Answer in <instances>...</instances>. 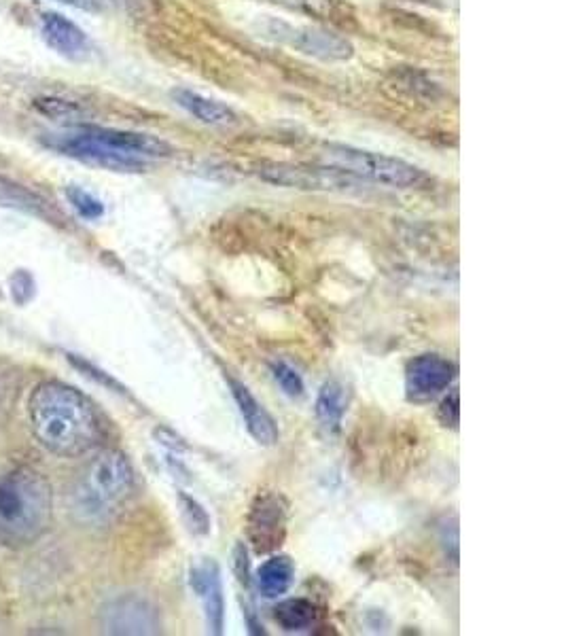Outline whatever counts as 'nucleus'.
I'll return each mask as SVG.
<instances>
[{"instance_id":"obj_1","label":"nucleus","mask_w":566,"mask_h":636,"mask_svg":"<svg viewBox=\"0 0 566 636\" xmlns=\"http://www.w3.org/2000/svg\"><path fill=\"white\" fill-rule=\"evenodd\" d=\"M30 429L39 444L58 456H81L102 439V420L77 388L41 382L28 399Z\"/></svg>"},{"instance_id":"obj_2","label":"nucleus","mask_w":566,"mask_h":636,"mask_svg":"<svg viewBox=\"0 0 566 636\" xmlns=\"http://www.w3.org/2000/svg\"><path fill=\"white\" fill-rule=\"evenodd\" d=\"M51 149L113 172H143L151 162L170 157L172 147L166 140L113 128L87 126L73 134L53 136L47 140Z\"/></svg>"},{"instance_id":"obj_3","label":"nucleus","mask_w":566,"mask_h":636,"mask_svg":"<svg viewBox=\"0 0 566 636\" xmlns=\"http://www.w3.org/2000/svg\"><path fill=\"white\" fill-rule=\"evenodd\" d=\"M53 490L28 465L0 467V547H24L51 524Z\"/></svg>"},{"instance_id":"obj_4","label":"nucleus","mask_w":566,"mask_h":636,"mask_svg":"<svg viewBox=\"0 0 566 636\" xmlns=\"http://www.w3.org/2000/svg\"><path fill=\"white\" fill-rule=\"evenodd\" d=\"M136 486V473L128 456L102 450L87 461L73 486V505L81 520L104 522L128 503Z\"/></svg>"},{"instance_id":"obj_5","label":"nucleus","mask_w":566,"mask_h":636,"mask_svg":"<svg viewBox=\"0 0 566 636\" xmlns=\"http://www.w3.org/2000/svg\"><path fill=\"white\" fill-rule=\"evenodd\" d=\"M323 159L329 166L340 168L357 179L380 183L388 187L412 189L427 181L424 172L399 157L371 153L350 145H325Z\"/></svg>"},{"instance_id":"obj_6","label":"nucleus","mask_w":566,"mask_h":636,"mask_svg":"<svg viewBox=\"0 0 566 636\" xmlns=\"http://www.w3.org/2000/svg\"><path fill=\"white\" fill-rule=\"evenodd\" d=\"M255 174L261 181L278 187L304 191H355L363 185L361 179L335 166H304V164H261Z\"/></svg>"},{"instance_id":"obj_7","label":"nucleus","mask_w":566,"mask_h":636,"mask_svg":"<svg viewBox=\"0 0 566 636\" xmlns=\"http://www.w3.org/2000/svg\"><path fill=\"white\" fill-rule=\"evenodd\" d=\"M100 624L109 634H157L162 630V617L149 598L123 594L102 607Z\"/></svg>"},{"instance_id":"obj_8","label":"nucleus","mask_w":566,"mask_h":636,"mask_svg":"<svg viewBox=\"0 0 566 636\" xmlns=\"http://www.w3.org/2000/svg\"><path fill=\"white\" fill-rule=\"evenodd\" d=\"M287 503L280 494L263 492L253 501L249 520V539L259 554L274 552L287 537Z\"/></svg>"},{"instance_id":"obj_9","label":"nucleus","mask_w":566,"mask_h":636,"mask_svg":"<svg viewBox=\"0 0 566 636\" xmlns=\"http://www.w3.org/2000/svg\"><path fill=\"white\" fill-rule=\"evenodd\" d=\"M456 378L452 361L439 355H420L405 367V395L414 403H424L444 393Z\"/></svg>"},{"instance_id":"obj_10","label":"nucleus","mask_w":566,"mask_h":636,"mask_svg":"<svg viewBox=\"0 0 566 636\" xmlns=\"http://www.w3.org/2000/svg\"><path fill=\"white\" fill-rule=\"evenodd\" d=\"M274 34H276L278 41L306 53V56L325 60V62L350 60L352 53H355L352 45L346 39H342L340 34L310 28V26H295L293 28V26L278 24L274 28Z\"/></svg>"},{"instance_id":"obj_11","label":"nucleus","mask_w":566,"mask_h":636,"mask_svg":"<svg viewBox=\"0 0 566 636\" xmlns=\"http://www.w3.org/2000/svg\"><path fill=\"white\" fill-rule=\"evenodd\" d=\"M229 391H232V397L238 405V412L246 424V431L251 433V437L261 446H274L280 433H278V424L272 418V414L263 408L261 401L246 388L240 380H236L234 376H225Z\"/></svg>"},{"instance_id":"obj_12","label":"nucleus","mask_w":566,"mask_h":636,"mask_svg":"<svg viewBox=\"0 0 566 636\" xmlns=\"http://www.w3.org/2000/svg\"><path fill=\"white\" fill-rule=\"evenodd\" d=\"M191 586L202 598L208 632L221 634L223 624H225V596H223L221 571L217 567V562L208 560V562L200 564V567L193 569Z\"/></svg>"},{"instance_id":"obj_13","label":"nucleus","mask_w":566,"mask_h":636,"mask_svg":"<svg viewBox=\"0 0 566 636\" xmlns=\"http://www.w3.org/2000/svg\"><path fill=\"white\" fill-rule=\"evenodd\" d=\"M0 206L26 212V215L39 217L47 223L64 221L62 212L53 208L51 202H47L39 193L30 191L28 187L7 179V176H0Z\"/></svg>"},{"instance_id":"obj_14","label":"nucleus","mask_w":566,"mask_h":636,"mask_svg":"<svg viewBox=\"0 0 566 636\" xmlns=\"http://www.w3.org/2000/svg\"><path fill=\"white\" fill-rule=\"evenodd\" d=\"M172 100L181 106L183 111H187L193 119H198L204 126L212 128H225L234 126L236 123V113L229 109L227 104L206 98L198 92L187 90V87H179V90H172Z\"/></svg>"},{"instance_id":"obj_15","label":"nucleus","mask_w":566,"mask_h":636,"mask_svg":"<svg viewBox=\"0 0 566 636\" xmlns=\"http://www.w3.org/2000/svg\"><path fill=\"white\" fill-rule=\"evenodd\" d=\"M41 32L45 43L66 58H79L87 51L85 32L60 13H45Z\"/></svg>"},{"instance_id":"obj_16","label":"nucleus","mask_w":566,"mask_h":636,"mask_svg":"<svg viewBox=\"0 0 566 636\" xmlns=\"http://www.w3.org/2000/svg\"><path fill=\"white\" fill-rule=\"evenodd\" d=\"M346 405H348V397H346V388L340 382H325L318 391L316 397V405L314 412L321 427L327 433H338L342 427V420L346 414Z\"/></svg>"},{"instance_id":"obj_17","label":"nucleus","mask_w":566,"mask_h":636,"mask_svg":"<svg viewBox=\"0 0 566 636\" xmlns=\"http://www.w3.org/2000/svg\"><path fill=\"white\" fill-rule=\"evenodd\" d=\"M295 581V564L289 556L278 554L265 560L257 569V583L263 596L278 598L287 594Z\"/></svg>"},{"instance_id":"obj_18","label":"nucleus","mask_w":566,"mask_h":636,"mask_svg":"<svg viewBox=\"0 0 566 636\" xmlns=\"http://www.w3.org/2000/svg\"><path fill=\"white\" fill-rule=\"evenodd\" d=\"M274 620L287 632L306 630L318 620V609L306 598H289L276 605Z\"/></svg>"},{"instance_id":"obj_19","label":"nucleus","mask_w":566,"mask_h":636,"mask_svg":"<svg viewBox=\"0 0 566 636\" xmlns=\"http://www.w3.org/2000/svg\"><path fill=\"white\" fill-rule=\"evenodd\" d=\"M270 371H272L274 380L280 384L282 391H285L289 397H302L304 395V391H306L304 380L289 363L272 361L270 363Z\"/></svg>"},{"instance_id":"obj_20","label":"nucleus","mask_w":566,"mask_h":636,"mask_svg":"<svg viewBox=\"0 0 566 636\" xmlns=\"http://www.w3.org/2000/svg\"><path fill=\"white\" fill-rule=\"evenodd\" d=\"M66 198L68 202L73 204V208L79 212L83 219H100L104 215V206L98 198H94L90 191L79 189V187H68L66 189Z\"/></svg>"},{"instance_id":"obj_21","label":"nucleus","mask_w":566,"mask_h":636,"mask_svg":"<svg viewBox=\"0 0 566 636\" xmlns=\"http://www.w3.org/2000/svg\"><path fill=\"white\" fill-rule=\"evenodd\" d=\"M179 503H181V509H183V516L189 524V528L193 530L196 535H206L210 530V518L206 514V509L193 499L189 497V494L181 492L179 494Z\"/></svg>"},{"instance_id":"obj_22","label":"nucleus","mask_w":566,"mask_h":636,"mask_svg":"<svg viewBox=\"0 0 566 636\" xmlns=\"http://www.w3.org/2000/svg\"><path fill=\"white\" fill-rule=\"evenodd\" d=\"M37 106L51 115V117H70V115H77V106L70 104V102H64V100H58V98H47V100H37Z\"/></svg>"},{"instance_id":"obj_23","label":"nucleus","mask_w":566,"mask_h":636,"mask_svg":"<svg viewBox=\"0 0 566 636\" xmlns=\"http://www.w3.org/2000/svg\"><path fill=\"white\" fill-rule=\"evenodd\" d=\"M458 414H461V410H458V393H452L444 403H441L439 416H441V420H444L446 427H448V424H450V427H456Z\"/></svg>"},{"instance_id":"obj_24","label":"nucleus","mask_w":566,"mask_h":636,"mask_svg":"<svg viewBox=\"0 0 566 636\" xmlns=\"http://www.w3.org/2000/svg\"><path fill=\"white\" fill-rule=\"evenodd\" d=\"M60 3L73 5V7H79V9H87V11H94V9H100L102 0H60Z\"/></svg>"}]
</instances>
